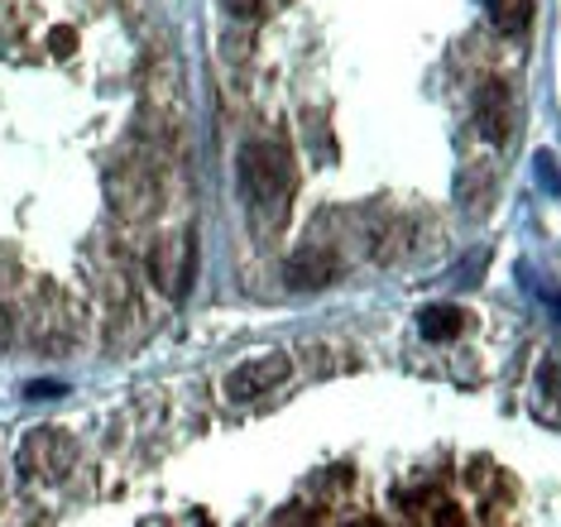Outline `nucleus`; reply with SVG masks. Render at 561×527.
<instances>
[{"mask_svg": "<svg viewBox=\"0 0 561 527\" xmlns=\"http://www.w3.org/2000/svg\"><path fill=\"white\" fill-rule=\"evenodd\" d=\"M226 10H231L236 20H260L264 15V5H270V0H221Z\"/></svg>", "mask_w": 561, "mask_h": 527, "instance_id": "10", "label": "nucleus"}, {"mask_svg": "<svg viewBox=\"0 0 561 527\" xmlns=\"http://www.w3.org/2000/svg\"><path fill=\"white\" fill-rule=\"evenodd\" d=\"M68 393V383H58V379H34V383H24V398H62Z\"/></svg>", "mask_w": 561, "mask_h": 527, "instance_id": "11", "label": "nucleus"}, {"mask_svg": "<svg viewBox=\"0 0 561 527\" xmlns=\"http://www.w3.org/2000/svg\"><path fill=\"white\" fill-rule=\"evenodd\" d=\"M533 5L538 0H490V24L504 34H523L533 24Z\"/></svg>", "mask_w": 561, "mask_h": 527, "instance_id": "9", "label": "nucleus"}, {"mask_svg": "<svg viewBox=\"0 0 561 527\" xmlns=\"http://www.w3.org/2000/svg\"><path fill=\"white\" fill-rule=\"evenodd\" d=\"M417 326H423L427 341H456L461 336V326H466V312H456L451 302H432V307H423Z\"/></svg>", "mask_w": 561, "mask_h": 527, "instance_id": "8", "label": "nucleus"}, {"mask_svg": "<svg viewBox=\"0 0 561 527\" xmlns=\"http://www.w3.org/2000/svg\"><path fill=\"white\" fill-rule=\"evenodd\" d=\"M111 207H116L121 216H130V221L154 216V207H159V177L149 169L125 163L121 173H111Z\"/></svg>", "mask_w": 561, "mask_h": 527, "instance_id": "6", "label": "nucleus"}, {"mask_svg": "<svg viewBox=\"0 0 561 527\" xmlns=\"http://www.w3.org/2000/svg\"><path fill=\"white\" fill-rule=\"evenodd\" d=\"M54 54H58V58L72 54V30H54Z\"/></svg>", "mask_w": 561, "mask_h": 527, "instance_id": "12", "label": "nucleus"}, {"mask_svg": "<svg viewBox=\"0 0 561 527\" xmlns=\"http://www.w3.org/2000/svg\"><path fill=\"white\" fill-rule=\"evenodd\" d=\"M341 278V260L327 245H302L284 260V288L288 293H322Z\"/></svg>", "mask_w": 561, "mask_h": 527, "instance_id": "5", "label": "nucleus"}, {"mask_svg": "<svg viewBox=\"0 0 561 527\" xmlns=\"http://www.w3.org/2000/svg\"><path fill=\"white\" fill-rule=\"evenodd\" d=\"M78 456H82V446H78V436H72L68 427H34L20 442L15 466H20L24 480L58 484V480H68V474H72Z\"/></svg>", "mask_w": 561, "mask_h": 527, "instance_id": "2", "label": "nucleus"}, {"mask_svg": "<svg viewBox=\"0 0 561 527\" xmlns=\"http://www.w3.org/2000/svg\"><path fill=\"white\" fill-rule=\"evenodd\" d=\"M236 177H240V192L254 211H284L288 192H293V163H288V149L274 145V139H250L236 159Z\"/></svg>", "mask_w": 561, "mask_h": 527, "instance_id": "1", "label": "nucleus"}, {"mask_svg": "<svg viewBox=\"0 0 561 527\" xmlns=\"http://www.w3.org/2000/svg\"><path fill=\"white\" fill-rule=\"evenodd\" d=\"M288 375H293L288 351H264V355L245 359V365H236L231 375H226V398H231V403H254V398L278 389Z\"/></svg>", "mask_w": 561, "mask_h": 527, "instance_id": "4", "label": "nucleus"}, {"mask_svg": "<svg viewBox=\"0 0 561 527\" xmlns=\"http://www.w3.org/2000/svg\"><path fill=\"white\" fill-rule=\"evenodd\" d=\"M10 336H15V331H10V312H5V307H0V355L10 351Z\"/></svg>", "mask_w": 561, "mask_h": 527, "instance_id": "13", "label": "nucleus"}, {"mask_svg": "<svg viewBox=\"0 0 561 527\" xmlns=\"http://www.w3.org/2000/svg\"><path fill=\"white\" fill-rule=\"evenodd\" d=\"M476 135L484 145H504L508 139V87L500 77H484L476 87Z\"/></svg>", "mask_w": 561, "mask_h": 527, "instance_id": "7", "label": "nucleus"}, {"mask_svg": "<svg viewBox=\"0 0 561 527\" xmlns=\"http://www.w3.org/2000/svg\"><path fill=\"white\" fill-rule=\"evenodd\" d=\"M193 268H197V240L193 230H173V236H163L154 250H149V278H154V288L163 298H183L187 283H193Z\"/></svg>", "mask_w": 561, "mask_h": 527, "instance_id": "3", "label": "nucleus"}]
</instances>
